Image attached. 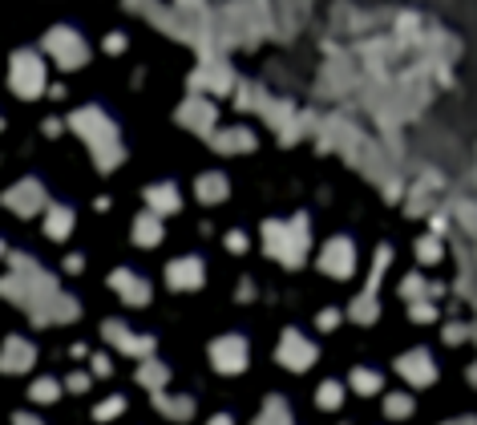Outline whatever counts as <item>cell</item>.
<instances>
[{"label": "cell", "mask_w": 477, "mask_h": 425, "mask_svg": "<svg viewBox=\"0 0 477 425\" xmlns=\"http://www.w3.org/2000/svg\"><path fill=\"white\" fill-rule=\"evenodd\" d=\"M121 409H126V401H121V397H105L102 405H97V421H110V417H118Z\"/></svg>", "instance_id": "cell-8"}, {"label": "cell", "mask_w": 477, "mask_h": 425, "mask_svg": "<svg viewBox=\"0 0 477 425\" xmlns=\"http://www.w3.org/2000/svg\"><path fill=\"white\" fill-rule=\"evenodd\" d=\"M4 255H8V252H4V239H0V260H4Z\"/></svg>", "instance_id": "cell-11"}, {"label": "cell", "mask_w": 477, "mask_h": 425, "mask_svg": "<svg viewBox=\"0 0 477 425\" xmlns=\"http://www.w3.org/2000/svg\"><path fill=\"white\" fill-rule=\"evenodd\" d=\"M69 389H73V393H85V389H89V373H73V376H69Z\"/></svg>", "instance_id": "cell-9"}, {"label": "cell", "mask_w": 477, "mask_h": 425, "mask_svg": "<svg viewBox=\"0 0 477 425\" xmlns=\"http://www.w3.org/2000/svg\"><path fill=\"white\" fill-rule=\"evenodd\" d=\"M166 376H170V368L162 365V360H154V357H146V360H142V368H137V381H142L146 389H154V393H158L162 385H166Z\"/></svg>", "instance_id": "cell-6"}, {"label": "cell", "mask_w": 477, "mask_h": 425, "mask_svg": "<svg viewBox=\"0 0 477 425\" xmlns=\"http://www.w3.org/2000/svg\"><path fill=\"white\" fill-rule=\"evenodd\" d=\"M32 360H37L32 341H24V336H8L4 349H0V373H29Z\"/></svg>", "instance_id": "cell-3"}, {"label": "cell", "mask_w": 477, "mask_h": 425, "mask_svg": "<svg viewBox=\"0 0 477 425\" xmlns=\"http://www.w3.org/2000/svg\"><path fill=\"white\" fill-rule=\"evenodd\" d=\"M4 207L16 215H37L40 207H45V190H40L37 179H24V182H16V187L4 190Z\"/></svg>", "instance_id": "cell-2"}, {"label": "cell", "mask_w": 477, "mask_h": 425, "mask_svg": "<svg viewBox=\"0 0 477 425\" xmlns=\"http://www.w3.org/2000/svg\"><path fill=\"white\" fill-rule=\"evenodd\" d=\"M57 397H61V385H57L53 376H40V381H32V401H40V405H53Z\"/></svg>", "instance_id": "cell-7"}, {"label": "cell", "mask_w": 477, "mask_h": 425, "mask_svg": "<svg viewBox=\"0 0 477 425\" xmlns=\"http://www.w3.org/2000/svg\"><path fill=\"white\" fill-rule=\"evenodd\" d=\"M69 231H73V211H69V207H49L45 235L49 239H69Z\"/></svg>", "instance_id": "cell-5"}, {"label": "cell", "mask_w": 477, "mask_h": 425, "mask_svg": "<svg viewBox=\"0 0 477 425\" xmlns=\"http://www.w3.org/2000/svg\"><path fill=\"white\" fill-rule=\"evenodd\" d=\"M13 425H40V417H32V413H16V417H13Z\"/></svg>", "instance_id": "cell-10"}, {"label": "cell", "mask_w": 477, "mask_h": 425, "mask_svg": "<svg viewBox=\"0 0 477 425\" xmlns=\"http://www.w3.org/2000/svg\"><path fill=\"white\" fill-rule=\"evenodd\" d=\"M110 288H113V292H118L126 304H146V300H150V284H146L137 271H129V268H118V271H113V276H110Z\"/></svg>", "instance_id": "cell-4"}, {"label": "cell", "mask_w": 477, "mask_h": 425, "mask_svg": "<svg viewBox=\"0 0 477 425\" xmlns=\"http://www.w3.org/2000/svg\"><path fill=\"white\" fill-rule=\"evenodd\" d=\"M8 82H13V93L24 102L40 98L45 93V61H40V53L32 49H21L13 58V66H8Z\"/></svg>", "instance_id": "cell-1"}]
</instances>
